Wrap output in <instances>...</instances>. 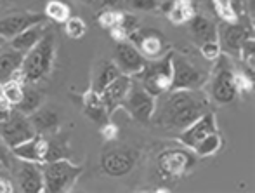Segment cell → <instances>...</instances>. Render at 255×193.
Here are the masks:
<instances>
[{"instance_id":"obj_1","label":"cell","mask_w":255,"mask_h":193,"mask_svg":"<svg viewBox=\"0 0 255 193\" xmlns=\"http://www.w3.org/2000/svg\"><path fill=\"white\" fill-rule=\"evenodd\" d=\"M160 98L151 117L158 127L184 131L208 112V99L200 91H168Z\"/></svg>"},{"instance_id":"obj_2","label":"cell","mask_w":255,"mask_h":193,"mask_svg":"<svg viewBox=\"0 0 255 193\" xmlns=\"http://www.w3.org/2000/svg\"><path fill=\"white\" fill-rule=\"evenodd\" d=\"M54 59H56V33L47 30L42 40L24 54L19 70L14 73L12 78L19 80L21 84L40 82L52 70Z\"/></svg>"},{"instance_id":"obj_3","label":"cell","mask_w":255,"mask_h":193,"mask_svg":"<svg viewBox=\"0 0 255 193\" xmlns=\"http://www.w3.org/2000/svg\"><path fill=\"white\" fill-rule=\"evenodd\" d=\"M84 173V167L73 164L70 159L52 160L42 164L44 193H66L75 187Z\"/></svg>"},{"instance_id":"obj_4","label":"cell","mask_w":255,"mask_h":193,"mask_svg":"<svg viewBox=\"0 0 255 193\" xmlns=\"http://www.w3.org/2000/svg\"><path fill=\"white\" fill-rule=\"evenodd\" d=\"M141 80V87L148 91L153 98H160L161 94L170 91L172 80V52L161 56L158 59L146 61L141 73H137Z\"/></svg>"},{"instance_id":"obj_5","label":"cell","mask_w":255,"mask_h":193,"mask_svg":"<svg viewBox=\"0 0 255 193\" xmlns=\"http://www.w3.org/2000/svg\"><path fill=\"white\" fill-rule=\"evenodd\" d=\"M208 80H210V96L219 105H229L236 99L238 89L235 82V70L228 56H219L217 64Z\"/></svg>"},{"instance_id":"obj_6","label":"cell","mask_w":255,"mask_h":193,"mask_svg":"<svg viewBox=\"0 0 255 193\" xmlns=\"http://www.w3.org/2000/svg\"><path fill=\"white\" fill-rule=\"evenodd\" d=\"M205 84H208V73L182 56L172 54L170 91H200Z\"/></svg>"},{"instance_id":"obj_7","label":"cell","mask_w":255,"mask_h":193,"mask_svg":"<svg viewBox=\"0 0 255 193\" xmlns=\"http://www.w3.org/2000/svg\"><path fill=\"white\" fill-rule=\"evenodd\" d=\"M137 152L128 146H115L104 150L101 155V169L104 174L111 178H122L128 174L135 166Z\"/></svg>"},{"instance_id":"obj_8","label":"cell","mask_w":255,"mask_h":193,"mask_svg":"<svg viewBox=\"0 0 255 193\" xmlns=\"http://www.w3.org/2000/svg\"><path fill=\"white\" fill-rule=\"evenodd\" d=\"M35 134L37 132H35L33 126H31L28 115L17 112V110H12L9 119L0 124V138H2L3 145H7L10 150L14 146L31 139Z\"/></svg>"},{"instance_id":"obj_9","label":"cell","mask_w":255,"mask_h":193,"mask_svg":"<svg viewBox=\"0 0 255 193\" xmlns=\"http://www.w3.org/2000/svg\"><path fill=\"white\" fill-rule=\"evenodd\" d=\"M125 112L137 122H151V117L154 113V106H156V99L149 94L148 91L137 84H132L130 91H128L127 98H125L124 105Z\"/></svg>"},{"instance_id":"obj_10","label":"cell","mask_w":255,"mask_h":193,"mask_svg":"<svg viewBox=\"0 0 255 193\" xmlns=\"http://www.w3.org/2000/svg\"><path fill=\"white\" fill-rule=\"evenodd\" d=\"M196 157L189 153L188 150L174 148L165 150L158 157V167H160L161 176L165 178H181L188 173L191 167H195Z\"/></svg>"},{"instance_id":"obj_11","label":"cell","mask_w":255,"mask_h":193,"mask_svg":"<svg viewBox=\"0 0 255 193\" xmlns=\"http://www.w3.org/2000/svg\"><path fill=\"white\" fill-rule=\"evenodd\" d=\"M127 40L132 42L141 51V54L149 61L167 54V40L160 31L153 30V28H139Z\"/></svg>"},{"instance_id":"obj_12","label":"cell","mask_w":255,"mask_h":193,"mask_svg":"<svg viewBox=\"0 0 255 193\" xmlns=\"http://www.w3.org/2000/svg\"><path fill=\"white\" fill-rule=\"evenodd\" d=\"M113 56H115V64L118 66V70L124 75H128V77L141 73L146 61H148V59L141 54V51L128 40L118 42V44L115 45Z\"/></svg>"},{"instance_id":"obj_13","label":"cell","mask_w":255,"mask_h":193,"mask_svg":"<svg viewBox=\"0 0 255 193\" xmlns=\"http://www.w3.org/2000/svg\"><path fill=\"white\" fill-rule=\"evenodd\" d=\"M47 16L40 12H16L0 19V37L3 38H14L24 31L26 28L33 26L38 23H45Z\"/></svg>"},{"instance_id":"obj_14","label":"cell","mask_w":255,"mask_h":193,"mask_svg":"<svg viewBox=\"0 0 255 193\" xmlns=\"http://www.w3.org/2000/svg\"><path fill=\"white\" fill-rule=\"evenodd\" d=\"M212 132H219L217 131V120H215V113L208 110V112L203 113L198 120H195L191 126L186 127L184 131H181L179 141H181L186 148L193 150L196 143L202 141L205 136L212 134Z\"/></svg>"},{"instance_id":"obj_15","label":"cell","mask_w":255,"mask_h":193,"mask_svg":"<svg viewBox=\"0 0 255 193\" xmlns=\"http://www.w3.org/2000/svg\"><path fill=\"white\" fill-rule=\"evenodd\" d=\"M17 188L23 193H44L42 164L21 160V166L17 169Z\"/></svg>"},{"instance_id":"obj_16","label":"cell","mask_w":255,"mask_h":193,"mask_svg":"<svg viewBox=\"0 0 255 193\" xmlns=\"http://www.w3.org/2000/svg\"><path fill=\"white\" fill-rule=\"evenodd\" d=\"M132 84H134V82H132V77L122 73V75H118V77L101 92V99H103L104 106H106V110H108L110 115L115 112V110L122 108V105H124L128 91H130Z\"/></svg>"},{"instance_id":"obj_17","label":"cell","mask_w":255,"mask_h":193,"mask_svg":"<svg viewBox=\"0 0 255 193\" xmlns=\"http://www.w3.org/2000/svg\"><path fill=\"white\" fill-rule=\"evenodd\" d=\"M12 155L19 160L44 164L47 157V138H44V134H35L31 139L14 146Z\"/></svg>"},{"instance_id":"obj_18","label":"cell","mask_w":255,"mask_h":193,"mask_svg":"<svg viewBox=\"0 0 255 193\" xmlns=\"http://www.w3.org/2000/svg\"><path fill=\"white\" fill-rule=\"evenodd\" d=\"M28 119L37 134H54L61 122L59 112L52 105H42L37 112L28 115Z\"/></svg>"},{"instance_id":"obj_19","label":"cell","mask_w":255,"mask_h":193,"mask_svg":"<svg viewBox=\"0 0 255 193\" xmlns=\"http://www.w3.org/2000/svg\"><path fill=\"white\" fill-rule=\"evenodd\" d=\"M250 37H252V35H250V31L247 30L245 26L236 24V23H228V26L224 28V31L219 33V38H221L219 44H221V47H224L228 52L240 56V51H242L243 44H245Z\"/></svg>"},{"instance_id":"obj_20","label":"cell","mask_w":255,"mask_h":193,"mask_svg":"<svg viewBox=\"0 0 255 193\" xmlns=\"http://www.w3.org/2000/svg\"><path fill=\"white\" fill-rule=\"evenodd\" d=\"M47 23H38L33 26L26 28L24 31H21L19 35H16L14 38H10V47L16 49V51L26 54L30 49H33L38 42L42 40L45 33H47Z\"/></svg>"},{"instance_id":"obj_21","label":"cell","mask_w":255,"mask_h":193,"mask_svg":"<svg viewBox=\"0 0 255 193\" xmlns=\"http://www.w3.org/2000/svg\"><path fill=\"white\" fill-rule=\"evenodd\" d=\"M84 112L92 122L99 124V126L110 122V113L104 106L101 94H98L92 87L84 94Z\"/></svg>"},{"instance_id":"obj_22","label":"cell","mask_w":255,"mask_h":193,"mask_svg":"<svg viewBox=\"0 0 255 193\" xmlns=\"http://www.w3.org/2000/svg\"><path fill=\"white\" fill-rule=\"evenodd\" d=\"M188 23H189V30H191L193 37H195L200 44H203V42H219L217 26H215L214 21H210L208 17L195 14Z\"/></svg>"},{"instance_id":"obj_23","label":"cell","mask_w":255,"mask_h":193,"mask_svg":"<svg viewBox=\"0 0 255 193\" xmlns=\"http://www.w3.org/2000/svg\"><path fill=\"white\" fill-rule=\"evenodd\" d=\"M23 58H24L23 52L16 51L12 47L0 52V84L10 80L14 77V73L19 70Z\"/></svg>"},{"instance_id":"obj_24","label":"cell","mask_w":255,"mask_h":193,"mask_svg":"<svg viewBox=\"0 0 255 193\" xmlns=\"http://www.w3.org/2000/svg\"><path fill=\"white\" fill-rule=\"evenodd\" d=\"M42 105H44V94L33 87H24L23 98L14 106V110L24 113V115H31V113L37 112Z\"/></svg>"},{"instance_id":"obj_25","label":"cell","mask_w":255,"mask_h":193,"mask_svg":"<svg viewBox=\"0 0 255 193\" xmlns=\"http://www.w3.org/2000/svg\"><path fill=\"white\" fill-rule=\"evenodd\" d=\"M195 16V7L191 0H174L168 9V19L174 24L188 23Z\"/></svg>"},{"instance_id":"obj_26","label":"cell","mask_w":255,"mask_h":193,"mask_svg":"<svg viewBox=\"0 0 255 193\" xmlns=\"http://www.w3.org/2000/svg\"><path fill=\"white\" fill-rule=\"evenodd\" d=\"M139 28H141V21H139V17L135 14H122L120 23H118L117 28L111 30V35L117 38V42H122V40H127Z\"/></svg>"},{"instance_id":"obj_27","label":"cell","mask_w":255,"mask_h":193,"mask_svg":"<svg viewBox=\"0 0 255 193\" xmlns=\"http://www.w3.org/2000/svg\"><path fill=\"white\" fill-rule=\"evenodd\" d=\"M118 75H122V71L118 70V66L115 63H110V61L101 63V68H99L98 77H96L94 84H92V89H94L98 94H101L104 89H106Z\"/></svg>"},{"instance_id":"obj_28","label":"cell","mask_w":255,"mask_h":193,"mask_svg":"<svg viewBox=\"0 0 255 193\" xmlns=\"http://www.w3.org/2000/svg\"><path fill=\"white\" fill-rule=\"evenodd\" d=\"M70 146L66 143V138H51L47 139V157L45 162H52V160H61V159H70Z\"/></svg>"},{"instance_id":"obj_29","label":"cell","mask_w":255,"mask_h":193,"mask_svg":"<svg viewBox=\"0 0 255 193\" xmlns=\"http://www.w3.org/2000/svg\"><path fill=\"white\" fill-rule=\"evenodd\" d=\"M222 146V139L219 136V132H212V134L205 136L202 141H198L193 148V152L196 153V157H208L214 155L221 150Z\"/></svg>"},{"instance_id":"obj_30","label":"cell","mask_w":255,"mask_h":193,"mask_svg":"<svg viewBox=\"0 0 255 193\" xmlns=\"http://www.w3.org/2000/svg\"><path fill=\"white\" fill-rule=\"evenodd\" d=\"M44 14L49 17V19L56 21V23H66V21L71 17L70 16L71 9L64 2H61V0H51V2L45 5Z\"/></svg>"},{"instance_id":"obj_31","label":"cell","mask_w":255,"mask_h":193,"mask_svg":"<svg viewBox=\"0 0 255 193\" xmlns=\"http://www.w3.org/2000/svg\"><path fill=\"white\" fill-rule=\"evenodd\" d=\"M0 91H2V94L5 96V99L10 103V105L16 106L17 103L21 101V98H23L24 87H23V84H21L19 80H16V78H10V80L3 82V84L0 85Z\"/></svg>"},{"instance_id":"obj_32","label":"cell","mask_w":255,"mask_h":193,"mask_svg":"<svg viewBox=\"0 0 255 193\" xmlns=\"http://www.w3.org/2000/svg\"><path fill=\"white\" fill-rule=\"evenodd\" d=\"M214 5L217 14L226 21V23H236L238 14L233 7V0H214Z\"/></svg>"},{"instance_id":"obj_33","label":"cell","mask_w":255,"mask_h":193,"mask_svg":"<svg viewBox=\"0 0 255 193\" xmlns=\"http://www.w3.org/2000/svg\"><path fill=\"white\" fill-rule=\"evenodd\" d=\"M64 30H66V35L70 38H82L87 31V24L80 17H70L64 23Z\"/></svg>"},{"instance_id":"obj_34","label":"cell","mask_w":255,"mask_h":193,"mask_svg":"<svg viewBox=\"0 0 255 193\" xmlns=\"http://www.w3.org/2000/svg\"><path fill=\"white\" fill-rule=\"evenodd\" d=\"M122 3L135 12H151L160 7V0H122Z\"/></svg>"},{"instance_id":"obj_35","label":"cell","mask_w":255,"mask_h":193,"mask_svg":"<svg viewBox=\"0 0 255 193\" xmlns=\"http://www.w3.org/2000/svg\"><path fill=\"white\" fill-rule=\"evenodd\" d=\"M120 17H122V12H118V10H115V9H108L99 14L98 23L101 24L103 28H106V30H113V28H117L118 23H120Z\"/></svg>"},{"instance_id":"obj_36","label":"cell","mask_w":255,"mask_h":193,"mask_svg":"<svg viewBox=\"0 0 255 193\" xmlns=\"http://www.w3.org/2000/svg\"><path fill=\"white\" fill-rule=\"evenodd\" d=\"M200 51H202V54L207 59H210V61L217 59L219 56L222 54V47L219 42H203V44L200 45Z\"/></svg>"},{"instance_id":"obj_37","label":"cell","mask_w":255,"mask_h":193,"mask_svg":"<svg viewBox=\"0 0 255 193\" xmlns=\"http://www.w3.org/2000/svg\"><path fill=\"white\" fill-rule=\"evenodd\" d=\"M235 82H236V89L240 91H252V78H249L247 75H242V73H235Z\"/></svg>"},{"instance_id":"obj_38","label":"cell","mask_w":255,"mask_h":193,"mask_svg":"<svg viewBox=\"0 0 255 193\" xmlns=\"http://www.w3.org/2000/svg\"><path fill=\"white\" fill-rule=\"evenodd\" d=\"M101 134H103L104 139L113 141V139H117V136H118V127L111 122H106L104 126H101Z\"/></svg>"},{"instance_id":"obj_39","label":"cell","mask_w":255,"mask_h":193,"mask_svg":"<svg viewBox=\"0 0 255 193\" xmlns=\"http://www.w3.org/2000/svg\"><path fill=\"white\" fill-rule=\"evenodd\" d=\"M12 190L14 188H12V185H10V181L0 176V193H10Z\"/></svg>"},{"instance_id":"obj_40","label":"cell","mask_w":255,"mask_h":193,"mask_svg":"<svg viewBox=\"0 0 255 193\" xmlns=\"http://www.w3.org/2000/svg\"><path fill=\"white\" fill-rule=\"evenodd\" d=\"M7 152L3 146H0V166H7Z\"/></svg>"},{"instance_id":"obj_41","label":"cell","mask_w":255,"mask_h":193,"mask_svg":"<svg viewBox=\"0 0 255 193\" xmlns=\"http://www.w3.org/2000/svg\"><path fill=\"white\" fill-rule=\"evenodd\" d=\"M103 3L106 7H110V9H115V7H118L122 3V0H103Z\"/></svg>"},{"instance_id":"obj_42","label":"cell","mask_w":255,"mask_h":193,"mask_svg":"<svg viewBox=\"0 0 255 193\" xmlns=\"http://www.w3.org/2000/svg\"><path fill=\"white\" fill-rule=\"evenodd\" d=\"M10 113H12V110H0V124L5 122V120L10 117Z\"/></svg>"},{"instance_id":"obj_43","label":"cell","mask_w":255,"mask_h":193,"mask_svg":"<svg viewBox=\"0 0 255 193\" xmlns=\"http://www.w3.org/2000/svg\"><path fill=\"white\" fill-rule=\"evenodd\" d=\"M78 2H82V3H87V5H94V3H96V0H78Z\"/></svg>"},{"instance_id":"obj_44","label":"cell","mask_w":255,"mask_h":193,"mask_svg":"<svg viewBox=\"0 0 255 193\" xmlns=\"http://www.w3.org/2000/svg\"><path fill=\"white\" fill-rule=\"evenodd\" d=\"M2 45H3V37H0V49H2Z\"/></svg>"}]
</instances>
